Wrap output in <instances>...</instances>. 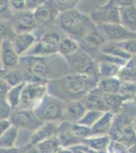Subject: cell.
Here are the masks:
<instances>
[{"label": "cell", "instance_id": "cell-1", "mask_svg": "<svg viewBox=\"0 0 136 153\" xmlns=\"http://www.w3.org/2000/svg\"><path fill=\"white\" fill-rule=\"evenodd\" d=\"M56 23L59 29L76 41L81 40L90 32L96 29V25L93 22L90 16H85L76 9L59 13Z\"/></svg>", "mask_w": 136, "mask_h": 153}, {"label": "cell", "instance_id": "cell-2", "mask_svg": "<svg viewBox=\"0 0 136 153\" xmlns=\"http://www.w3.org/2000/svg\"><path fill=\"white\" fill-rule=\"evenodd\" d=\"M53 85L57 90L72 100L83 97L87 94L90 87V76L80 74H71L61 79L53 81Z\"/></svg>", "mask_w": 136, "mask_h": 153}, {"label": "cell", "instance_id": "cell-3", "mask_svg": "<svg viewBox=\"0 0 136 153\" xmlns=\"http://www.w3.org/2000/svg\"><path fill=\"white\" fill-rule=\"evenodd\" d=\"M21 65L24 68L26 81L24 82L45 83L43 80H47L50 70L46 57L44 56L28 55L21 59Z\"/></svg>", "mask_w": 136, "mask_h": 153}, {"label": "cell", "instance_id": "cell-4", "mask_svg": "<svg viewBox=\"0 0 136 153\" xmlns=\"http://www.w3.org/2000/svg\"><path fill=\"white\" fill-rule=\"evenodd\" d=\"M65 107L61 100L54 97H44L35 108V113L42 122H55L65 117Z\"/></svg>", "mask_w": 136, "mask_h": 153}, {"label": "cell", "instance_id": "cell-5", "mask_svg": "<svg viewBox=\"0 0 136 153\" xmlns=\"http://www.w3.org/2000/svg\"><path fill=\"white\" fill-rule=\"evenodd\" d=\"M47 92V84L26 82V85L21 93V103L18 108L21 109H29L36 108L44 99Z\"/></svg>", "mask_w": 136, "mask_h": 153}, {"label": "cell", "instance_id": "cell-6", "mask_svg": "<svg viewBox=\"0 0 136 153\" xmlns=\"http://www.w3.org/2000/svg\"><path fill=\"white\" fill-rule=\"evenodd\" d=\"M67 58L69 65L74 74L93 76L99 73V65H96L93 58L85 49L80 48L77 52Z\"/></svg>", "mask_w": 136, "mask_h": 153}, {"label": "cell", "instance_id": "cell-7", "mask_svg": "<svg viewBox=\"0 0 136 153\" xmlns=\"http://www.w3.org/2000/svg\"><path fill=\"white\" fill-rule=\"evenodd\" d=\"M96 28L106 41L122 42L136 38V33L129 31L121 24H99L96 25Z\"/></svg>", "mask_w": 136, "mask_h": 153}, {"label": "cell", "instance_id": "cell-8", "mask_svg": "<svg viewBox=\"0 0 136 153\" xmlns=\"http://www.w3.org/2000/svg\"><path fill=\"white\" fill-rule=\"evenodd\" d=\"M61 38L55 32H49L42 37V39L32 47L29 55L45 56L58 52V46Z\"/></svg>", "mask_w": 136, "mask_h": 153}, {"label": "cell", "instance_id": "cell-9", "mask_svg": "<svg viewBox=\"0 0 136 153\" xmlns=\"http://www.w3.org/2000/svg\"><path fill=\"white\" fill-rule=\"evenodd\" d=\"M90 19L96 25L99 24H120L119 7L113 4L105 3L90 13Z\"/></svg>", "mask_w": 136, "mask_h": 153}, {"label": "cell", "instance_id": "cell-10", "mask_svg": "<svg viewBox=\"0 0 136 153\" xmlns=\"http://www.w3.org/2000/svg\"><path fill=\"white\" fill-rule=\"evenodd\" d=\"M10 123L17 128H24L36 131L43 125V122L36 115V113L29 109H18L12 111L10 117Z\"/></svg>", "mask_w": 136, "mask_h": 153}, {"label": "cell", "instance_id": "cell-11", "mask_svg": "<svg viewBox=\"0 0 136 153\" xmlns=\"http://www.w3.org/2000/svg\"><path fill=\"white\" fill-rule=\"evenodd\" d=\"M0 44H1L0 58H1L2 68L6 71H10L18 65L21 59L12 46L11 40H4Z\"/></svg>", "mask_w": 136, "mask_h": 153}, {"label": "cell", "instance_id": "cell-12", "mask_svg": "<svg viewBox=\"0 0 136 153\" xmlns=\"http://www.w3.org/2000/svg\"><path fill=\"white\" fill-rule=\"evenodd\" d=\"M38 27V22L34 16V12L28 11L21 13V16H17L15 22L12 25V28L15 34L21 33H32Z\"/></svg>", "mask_w": 136, "mask_h": 153}, {"label": "cell", "instance_id": "cell-13", "mask_svg": "<svg viewBox=\"0 0 136 153\" xmlns=\"http://www.w3.org/2000/svg\"><path fill=\"white\" fill-rule=\"evenodd\" d=\"M59 127L60 126H58L54 122H47L46 124H43L35 131V133L32 136V145H38L39 143L45 141V140L53 138L58 133Z\"/></svg>", "mask_w": 136, "mask_h": 153}, {"label": "cell", "instance_id": "cell-14", "mask_svg": "<svg viewBox=\"0 0 136 153\" xmlns=\"http://www.w3.org/2000/svg\"><path fill=\"white\" fill-rule=\"evenodd\" d=\"M37 39L32 33H21L15 34L13 39L11 40L12 46H13L15 52L18 56L26 53L32 49V47L36 44Z\"/></svg>", "mask_w": 136, "mask_h": 153}, {"label": "cell", "instance_id": "cell-15", "mask_svg": "<svg viewBox=\"0 0 136 153\" xmlns=\"http://www.w3.org/2000/svg\"><path fill=\"white\" fill-rule=\"evenodd\" d=\"M80 41V45L83 46V49H86L87 51H93L96 52L98 50H101V48L103 47V45L106 43V39L104 38L102 34L100 33V31L96 28L93 31L90 32L87 35H85Z\"/></svg>", "mask_w": 136, "mask_h": 153}, {"label": "cell", "instance_id": "cell-16", "mask_svg": "<svg viewBox=\"0 0 136 153\" xmlns=\"http://www.w3.org/2000/svg\"><path fill=\"white\" fill-rule=\"evenodd\" d=\"M34 16L38 23L48 24L53 21H56L57 16H59V11L56 8L53 1L49 0L45 5H43L40 8H38L37 10L34 11Z\"/></svg>", "mask_w": 136, "mask_h": 153}, {"label": "cell", "instance_id": "cell-17", "mask_svg": "<svg viewBox=\"0 0 136 153\" xmlns=\"http://www.w3.org/2000/svg\"><path fill=\"white\" fill-rule=\"evenodd\" d=\"M86 112V107L78 100H71L65 107V118L68 122L77 124Z\"/></svg>", "mask_w": 136, "mask_h": 153}, {"label": "cell", "instance_id": "cell-18", "mask_svg": "<svg viewBox=\"0 0 136 153\" xmlns=\"http://www.w3.org/2000/svg\"><path fill=\"white\" fill-rule=\"evenodd\" d=\"M120 24L129 31L136 33V5L119 7Z\"/></svg>", "mask_w": 136, "mask_h": 153}, {"label": "cell", "instance_id": "cell-19", "mask_svg": "<svg viewBox=\"0 0 136 153\" xmlns=\"http://www.w3.org/2000/svg\"><path fill=\"white\" fill-rule=\"evenodd\" d=\"M85 107L88 110H100V111L107 112L109 108L104 100V95L100 96L96 93H87L85 96Z\"/></svg>", "mask_w": 136, "mask_h": 153}, {"label": "cell", "instance_id": "cell-20", "mask_svg": "<svg viewBox=\"0 0 136 153\" xmlns=\"http://www.w3.org/2000/svg\"><path fill=\"white\" fill-rule=\"evenodd\" d=\"M80 49V45L76 40H74L71 37H62L58 46V52L64 57H69L72 54L77 52Z\"/></svg>", "mask_w": 136, "mask_h": 153}, {"label": "cell", "instance_id": "cell-21", "mask_svg": "<svg viewBox=\"0 0 136 153\" xmlns=\"http://www.w3.org/2000/svg\"><path fill=\"white\" fill-rule=\"evenodd\" d=\"M101 52L109 54V55H113L115 57H119L125 60H129L130 58H132V55L123 49L117 42H110L107 41L103 45V47L101 48Z\"/></svg>", "mask_w": 136, "mask_h": 153}, {"label": "cell", "instance_id": "cell-22", "mask_svg": "<svg viewBox=\"0 0 136 153\" xmlns=\"http://www.w3.org/2000/svg\"><path fill=\"white\" fill-rule=\"evenodd\" d=\"M120 86V79L113 76V78H104L99 82L96 88H99V90L103 94H116L119 93Z\"/></svg>", "mask_w": 136, "mask_h": 153}, {"label": "cell", "instance_id": "cell-23", "mask_svg": "<svg viewBox=\"0 0 136 153\" xmlns=\"http://www.w3.org/2000/svg\"><path fill=\"white\" fill-rule=\"evenodd\" d=\"M57 139H58L59 143L63 146H69V145H75L79 142V139L77 137L73 135V133L71 132V127L68 128L66 127V124L60 125L57 133Z\"/></svg>", "mask_w": 136, "mask_h": 153}, {"label": "cell", "instance_id": "cell-24", "mask_svg": "<svg viewBox=\"0 0 136 153\" xmlns=\"http://www.w3.org/2000/svg\"><path fill=\"white\" fill-rule=\"evenodd\" d=\"M17 134H18V128L11 124L10 127L5 131V133L0 137V149L13 148Z\"/></svg>", "mask_w": 136, "mask_h": 153}, {"label": "cell", "instance_id": "cell-25", "mask_svg": "<svg viewBox=\"0 0 136 153\" xmlns=\"http://www.w3.org/2000/svg\"><path fill=\"white\" fill-rule=\"evenodd\" d=\"M118 79L121 81H134L136 82V63L132 58L127 60L124 65L121 66L118 74Z\"/></svg>", "mask_w": 136, "mask_h": 153}, {"label": "cell", "instance_id": "cell-26", "mask_svg": "<svg viewBox=\"0 0 136 153\" xmlns=\"http://www.w3.org/2000/svg\"><path fill=\"white\" fill-rule=\"evenodd\" d=\"M24 85H26V82L24 81L23 83L18 84V85L14 86V87H11L8 94L6 96V101L10 105L12 110L18 107L19 103H21V93H23V89L24 87Z\"/></svg>", "mask_w": 136, "mask_h": 153}, {"label": "cell", "instance_id": "cell-27", "mask_svg": "<svg viewBox=\"0 0 136 153\" xmlns=\"http://www.w3.org/2000/svg\"><path fill=\"white\" fill-rule=\"evenodd\" d=\"M113 118V112L107 111L103 114V117L91 127L93 134H104L111 129V123Z\"/></svg>", "mask_w": 136, "mask_h": 153}, {"label": "cell", "instance_id": "cell-28", "mask_svg": "<svg viewBox=\"0 0 136 153\" xmlns=\"http://www.w3.org/2000/svg\"><path fill=\"white\" fill-rule=\"evenodd\" d=\"M121 65L113 62H107V61H100L99 62V73L104 78H113L117 76L120 71Z\"/></svg>", "mask_w": 136, "mask_h": 153}, {"label": "cell", "instance_id": "cell-29", "mask_svg": "<svg viewBox=\"0 0 136 153\" xmlns=\"http://www.w3.org/2000/svg\"><path fill=\"white\" fill-rule=\"evenodd\" d=\"M103 95H104V100H105L106 104H107L109 108V111L111 112H117L121 108L123 102L126 100L119 93H116V94H103Z\"/></svg>", "mask_w": 136, "mask_h": 153}, {"label": "cell", "instance_id": "cell-30", "mask_svg": "<svg viewBox=\"0 0 136 153\" xmlns=\"http://www.w3.org/2000/svg\"><path fill=\"white\" fill-rule=\"evenodd\" d=\"M118 130L123 136V142H133L136 139V133L133 128V124L129 120H124L118 125Z\"/></svg>", "mask_w": 136, "mask_h": 153}, {"label": "cell", "instance_id": "cell-31", "mask_svg": "<svg viewBox=\"0 0 136 153\" xmlns=\"http://www.w3.org/2000/svg\"><path fill=\"white\" fill-rule=\"evenodd\" d=\"M59 145H60V143L57 138L56 139L51 138V139L39 143L37 145V148L40 153H57L59 151Z\"/></svg>", "mask_w": 136, "mask_h": 153}, {"label": "cell", "instance_id": "cell-32", "mask_svg": "<svg viewBox=\"0 0 136 153\" xmlns=\"http://www.w3.org/2000/svg\"><path fill=\"white\" fill-rule=\"evenodd\" d=\"M104 113L105 112L100 111V110H87V111L85 112V114L83 115V117L81 118L77 124H80V125L86 126V127H88V128H91L101 117H103Z\"/></svg>", "mask_w": 136, "mask_h": 153}, {"label": "cell", "instance_id": "cell-33", "mask_svg": "<svg viewBox=\"0 0 136 153\" xmlns=\"http://www.w3.org/2000/svg\"><path fill=\"white\" fill-rule=\"evenodd\" d=\"M119 94L122 95L123 97L127 99H134L136 95V82L134 81H125V82L121 83Z\"/></svg>", "mask_w": 136, "mask_h": 153}, {"label": "cell", "instance_id": "cell-34", "mask_svg": "<svg viewBox=\"0 0 136 153\" xmlns=\"http://www.w3.org/2000/svg\"><path fill=\"white\" fill-rule=\"evenodd\" d=\"M71 132L75 137L78 139H87L93 135V130L91 128H88L86 126L80 125V124H73L71 125Z\"/></svg>", "mask_w": 136, "mask_h": 153}, {"label": "cell", "instance_id": "cell-35", "mask_svg": "<svg viewBox=\"0 0 136 153\" xmlns=\"http://www.w3.org/2000/svg\"><path fill=\"white\" fill-rule=\"evenodd\" d=\"M85 143L90 146L93 150H103L107 145H109V138L106 136L103 137H96V138H90V139H85Z\"/></svg>", "mask_w": 136, "mask_h": 153}, {"label": "cell", "instance_id": "cell-36", "mask_svg": "<svg viewBox=\"0 0 136 153\" xmlns=\"http://www.w3.org/2000/svg\"><path fill=\"white\" fill-rule=\"evenodd\" d=\"M53 3L55 4L56 8L58 9L59 13L65 12L71 9H75L74 7L80 0H52Z\"/></svg>", "mask_w": 136, "mask_h": 153}, {"label": "cell", "instance_id": "cell-37", "mask_svg": "<svg viewBox=\"0 0 136 153\" xmlns=\"http://www.w3.org/2000/svg\"><path fill=\"white\" fill-rule=\"evenodd\" d=\"M14 36L15 33L12 26L10 27L5 22L0 21V43L4 40H12Z\"/></svg>", "mask_w": 136, "mask_h": 153}, {"label": "cell", "instance_id": "cell-38", "mask_svg": "<svg viewBox=\"0 0 136 153\" xmlns=\"http://www.w3.org/2000/svg\"><path fill=\"white\" fill-rule=\"evenodd\" d=\"M3 78L5 79V81L11 86V87H14V86L23 83V81H21V75H19L16 71H12V70L4 71Z\"/></svg>", "mask_w": 136, "mask_h": 153}, {"label": "cell", "instance_id": "cell-39", "mask_svg": "<svg viewBox=\"0 0 136 153\" xmlns=\"http://www.w3.org/2000/svg\"><path fill=\"white\" fill-rule=\"evenodd\" d=\"M117 43L124 49L126 52L131 54L132 56L136 54V38H132L122 42H117Z\"/></svg>", "mask_w": 136, "mask_h": 153}, {"label": "cell", "instance_id": "cell-40", "mask_svg": "<svg viewBox=\"0 0 136 153\" xmlns=\"http://www.w3.org/2000/svg\"><path fill=\"white\" fill-rule=\"evenodd\" d=\"M12 108L6 100L0 99V120H8L11 117Z\"/></svg>", "mask_w": 136, "mask_h": 153}, {"label": "cell", "instance_id": "cell-41", "mask_svg": "<svg viewBox=\"0 0 136 153\" xmlns=\"http://www.w3.org/2000/svg\"><path fill=\"white\" fill-rule=\"evenodd\" d=\"M49 0H26V10L34 12L48 2Z\"/></svg>", "mask_w": 136, "mask_h": 153}, {"label": "cell", "instance_id": "cell-42", "mask_svg": "<svg viewBox=\"0 0 136 153\" xmlns=\"http://www.w3.org/2000/svg\"><path fill=\"white\" fill-rule=\"evenodd\" d=\"M108 147L110 153H128V150H126L125 146L121 142L112 141L108 145Z\"/></svg>", "mask_w": 136, "mask_h": 153}, {"label": "cell", "instance_id": "cell-43", "mask_svg": "<svg viewBox=\"0 0 136 153\" xmlns=\"http://www.w3.org/2000/svg\"><path fill=\"white\" fill-rule=\"evenodd\" d=\"M11 89V86L5 81L3 76H0V99H4L8 94L9 90Z\"/></svg>", "mask_w": 136, "mask_h": 153}, {"label": "cell", "instance_id": "cell-44", "mask_svg": "<svg viewBox=\"0 0 136 153\" xmlns=\"http://www.w3.org/2000/svg\"><path fill=\"white\" fill-rule=\"evenodd\" d=\"M9 4L14 11L26 10V0H9Z\"/></svg>", "mask_w": 136, "mask_h": 153}, {"label": "cell", "instance_id": "cell-45", "mask_svg": "<svg viewBox=\"0 0 136 153\" xmlns=\"http://www.w3.org/2000/svg\"><path fill=\"white\" fill-rule=\"evenodd\" d=\"M108 2L117 7L129 6V5L135 4V0H109Z\"/></svg>", "mask_w": 136, "mask_h": 153}, {"label": "cell", "instance_id": "cell-46", "mask_svg": "<svg viewBox=\"0 0 136 153\" xmlns=\"http://www.w3.org/2000/svg\"><path fill=\"white\" fill-rule=\"evenodd\" d=\"M11 126L10 120H0V137L5 133V131Z\"/></svg>", "mask_w": 136, "mask_h": 153}, {"label": "cell", "instance_id": "cell-47", "mask_svg": "<svg viewBox=\"0 0 136 153\" xmlns=\"http://www.w3.org/2000/svg\"><path fill=\"white\" fill-rule=\"evenodd\" d=\"M10 4H9V0H0V14L5 13L6 11L9 10Z\"/></svg>", "mask_w": 136, "mask_h": 153}, {"label": "cell", "instance_id": "cell-48", "mask_svg": "<svg viewBox=\"0 0 136 153\" xmlns=\"http://www.w3.org/2000/svg\"><path fill=\"white\" fill-rule=\"evenodd\" d=\"M0 153H19V150L16 148H6V149H0Z\"/></svg>", "mask_w": 136, "mask_h": 153}, {"label": "cell", "instance_id": "cell-49", "mask_svg": "<svg viewBox=\"0 0 136 153\" xmlns=\"http://www.w3.org/2000/svg\"><path fill=\"white\" fill-rule=\"evenodd\" d=\"M128 153H136V144H133L129 149H128Z\"/></svg>", "mask_w": 136, "mask_h": 153}, {"label": "cell", "instance_id": "cell-50", "mask_svg": "<svg viewBox=\"0 0 136 153\" xmlns=\"http://www.w3.org/2000/svg\"><path fill=\"white\" fill-rule=\"evenodd\" d=\"M26 153H40L38 150V148H32V149H29Z\"/></svg>", "mask_w": 136, "mask_h": 153}, {"label": "cell", "instance_id": "cell-51", "mask_svg": "<svg viewBox=\"0 0 136 153\" xmlns=\"http://www.w3.org/2000/svg\"><path fill=\"white\" fill-rule=\"evenodd\" d=\"M132 124H133V128H134V131H135V133H136V117L134 118V120H133Z\"/></svg>", "mask_w": 136, "mask_h": 153}, {"label": "cell", "instance_id": "cell-52", "mask_svg": "<svg viewBox=\"0 0 136 153\" xmlns=\"http://www.w3.org/2000/svg\"><path fill=\"white\" fill-rule=\"evenodd\" d=\"M132 59L135 61V63H136V54H135V55H133V56H132Z\"/></svg>", "mask_w": 136, "mask_h": 153}, {"label": "cell", "instance_id": "cell-53", "mask_svg": "<svg viewBox=\"0 0 136 153\" xmlns=\"http://www.w3.org/2000/svg\"><path fill=\"white\" fill-rule=\"evenodd\" d=\"M75 153H85L83 151H81V150H77V151H76Z\"/></svg>", "mask_w": 136, "mask_h": 153}, {"label": "cell", "instance_id": "cell-54", "mask_svg": "<svg viewBox=\"0 0 136 153\" xmlns=\"http://www.w3.org/2000/svg\"><path fill=\"white\" fill-rule=\"evenodd\" d=\"M134 101H135V103H136V95H135V97H134Z\"/></svg>", "mask_w": 136, "mask_h": 153}]
</instances>
